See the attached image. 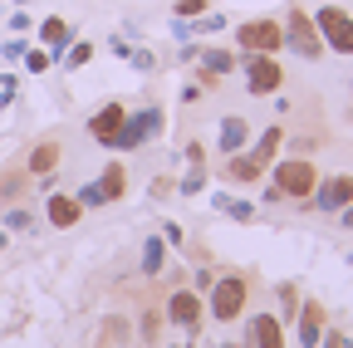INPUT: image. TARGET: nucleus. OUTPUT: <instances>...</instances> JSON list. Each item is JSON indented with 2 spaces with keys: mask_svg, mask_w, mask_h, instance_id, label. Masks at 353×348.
<instances>
[{
  "mask_svg": "<svg viewBox=\"0 0 353 348\" xmlns=\"http://www.w3.org/2000/svg\"><path fill=\"white\" fill-rule=\"evenodd\" d=\"M176 348H187V343H176Z\"/></svg>",
  "mask_w": 353,
  "mask_h": 348,
  "instance_id": "34",
  "label": "nucleus"
},
{
  "mask_svg": "<svg viewBox=\"0 0 353 348\" xmlns=\"http://www.w3.org/2000/svg\"><path fill=\"white\" fill-rule=\"evenodd\" d=\"M143 270H148V275H162V236H148V245H143Z\"/></svg>",
  "mask_w": 353,
  "mask_h": 348,
  "instance_id": "22",
  "label": "nucleus"
},
{
  "mask_svg": "<svg viewBox=\"0 0 353 348\" xmlns=\"http://www.w3.org/2000/svg\"><path fill=\"white\" fill-rule=\"evenodd\" d=\"M294 319H299V343H304V348H319V338H324V304L309 299Z\"/></svg>",
  "mask_w": 353,
  "mask_h": 348,
  "instance_id": "12",
  "label": "nucleus"
},
{
  "mask_svg": "<svg viewBox=\"0 0 353 348\" xmlns=\"http://www.w3.org/2000/svg\"><path fill=\"white\" fill-rule=\"evenodd\" d=\"M39 39H44V45H50V54L59 59V54L69 50V39H74V30H69V25H64L59 15H50V20L39 25Z\"/></svg>",
  "mask_w": 353,
  "mask_h": 348,
  "instance_id": "17",
  "label": "nucleus"
},
{
  "mask_svg": "<svg viewBox=\"0 0 353 348\" xmlns=\"http://www.w3.org/2000/svg\"><path fill=\"white\" fill-rule=\"evenodd\" d=\"M196 59H201V83H216L221 74L236 69V54H231V50H201Z\"/></svg>",
  "mask_w": 353,
  "mask_h": 348,
  "instance_id": "16",
  "label": "nucleus"
},
{
  "mask_svg": "<svg viewBox=\"0 0 353 348\" xmlns=\"http://www.w3.org/2000/svg\"><path fill=\"white\" fill-rule=\"evenodd\" d=\"M339 216H343V226H348V231H353V201H348V206H343V211H339Z\"/></svg>",
  "mask_w": 353,
  "mask_h": 348,
  "instance_id": "31",
  "label": "nucleus"
},
{
  "mask_svg": "<svg viewBox=\"0 0 353 348\" xmlns=\"http://www.w3.org/2000/svg\"><path fill=\"white\" fill-rule=\"evenodd\" d=\"M285 69L275 64V54H245V94L265 99V94H280Z\"/></svg>",
  "mask_w": 353,
  "mask_h": 348,
  "instance_id": "8",
  "label": "nucleus"
},
{
  "mask_svg": "<svg viewBox=\"0 0 353 348\" xmlns=\"http://www.w3.org/2000/svg\"><path fill=\"white\" fill-rule=\"evenodd\" d=\"M6 59H25V39H6Z\"/></svg>",
  "mask_w": 353,
  "mask_h": 348,
  "instance_id": "28",
  "label": "nucleus"
},
{
  "mask_svg": "<svg viewBox=\"0 0 353 348\" xmlns=\"http://www.w3.org/2000/svg\"><path fill=\"white\" fill-rule=\"evenodd\" d=\"M123 192H128V172H123V162H108L103 177H99V182H83L74 196H79V206H108V201H118Z\"/></svg>",
  "mask_w": 353,
  "mask_h": 348,
  "instance_id": "6",
  "label": "nucleus"
},
{
  "mask_svg": "<svg viewBox=\"0 0 353 348\" xmlns=\"http://www.w3.org/2000/svg\"><path fill=\"white\" fill-rule=\"evenodd\" d=\"M123 118H128V108H123V103H103L94 118H88V138H94V143H103V147H113L118 127H123Z\"/></svg>",
  "mask_w": 353,
  "mask_h": 348,
  "instance_id": "11",
  "label": "nucleus"
},
{
  "mask_svg": "<svg viewBox=\"0 0 353 348\" xmlns=\"http://www.w3.org/2000/svg\"><path fill=\"white\" fill-rule=\"evenodd\" d=\"M250 348H285V329L275 314H255L250 319Z\"/></svg>",
  "mask_w": 353,
  "mask_h": 348,
  "instance_id": "13",
  "label": "nucleus"
},
{
  "mask_svg": "<svg viewBox=\"0 0 353 348\" xmlns=\"http://www.w3.org/2000/svg\"><path fill=\"white\" fill-rule=\"evenodd\" d=\"M226 172H231L236 182H260V172H265V167H260V162H255V157L245 152V157H236V162H231Z\"/></svg>",
  "mask_w": 353,
  "mask_h": 348,
  "instance_id": "20",
  "label": "nucleus"
},
{
  "mask_svg": "<svg viewBox=\"0 0 353 348\" xmlns=\"http://www.w3.org/2000/svg\"><path fill=\"white\" fill-rule=\"evenodd\" d=\"M20 6H30V0H20Z\"/></svg>",
  "mask_w": 353,
  "mask_h": 348,
  "instance_id": "33",
  "label": "nucleus"
},
{
  "mask_svg": "<svg viewBox=\"0 0 353 348\" xmlns=\"http://www.w3.org/2000/svg\"><path fill=\"white\" fill-rule=\"evenodd\" d=\"M201 182H206V172H201V162H192V172H187V182H182V192L192 196V192H201Z\"/></svg>",
  "mask_w": 353,
  "mask_h": 348,
  "instance_id": "27",
  "label": "nucleus"
},
{
  "mask_svg": "<svg viewBox=\"0 0 353 348\" xmlns=\"http://www.w3.org/2000/svg\"><path fill=\"white\" fill-rule=\"evenodd\" d=\"M216 206H221V211H231L236 221H250V216H255V206H250V201H231V196H216Z\"/></svg>",
  "mask_w": 353,
  "mask_h": 348,
  "instance_id": "23",
  "label": "nucleus"
},
{
  "mask_svg": "<svg viewBox=\"0 0 353 348\" xmlns=\"http://www.w3.org/2000/svg\"><path fill=\"white\" fill-rule=\"evenodd\" d=\"M285 50H294L299 59H319L324 54V39H319L314 15H304L299 6H290V15H285Z\"/></svg>",
  "mask_w": 353,
  "mask_h": 348,
  "instance_id": "2",
  "label": "nucleus"
},
{
  "mask_svg": "<svg viewBox=\"0 0 353 348\" xmlns=\"http://www.w3.org/2000/svg\"><path fill=\"white\" fill-rule=\"evenodd\" d=\"M50 64H54V54H50V50H25V69H30V74H44Z\"/></svg>",
  "mask_w": 353,
  "mask_h": 348,
  "instance_id": "25",
  "label": "nucleus"
},
{
  "mask_svg": "<svg viewBox=\"0 0 353 348\" xmlns=\"http://www.w3.org/2000/svg\"><path fill=\"white\" fill-rule=\"evenodd\" d=\"M30 226H34L30 211H10V216H6V231H30Z\"/></svg>",
  "mask_w": 353,
  "mask_h": 348,
  "instance_id": "26",
  "label": "nucleus"
},
{
  "mask_svg": "<svg viewBox=\"0 0 353 348\" xmlns=\"http://www.w3.org/2000/svg\"><path fill=\"white\" fill-rule=\"evenodd\" d=\"M319 348H348V338H343V334H324Z\"/></svg>",
  "mask_w": 353,
  "mask_h": 348,
  "instance_id": "29",
  "label": "nucleus"
},
{
  "mask_svg": "<svg viewBox=\"0 0 353 348\" xmlns=\"http://www.w3.org/2000/svg\"><path fill=\"white\" fill-rule=\"evenodd\" d=\"M314 182H319V172L309 157H275V187L285 196H314Z\"/></svg>",
  "mask_w": 353,
  "mask_h": 348,
  "instance_id": "3",
  "label": "nucleus"
},
{
  "mask_svg": "<svg viewBox=\"0 0 353 348\" xmlns=\"http://www.w3.org/2000/svg\"><path fill=\"white\" fill-rule=\"evenodd\" d=\"M59 157H64V147L50 138V143H34V152H30V162H25V167L34 172V177H44V172H54V167H59Z\"/></svg>",
  "mask_w": 353,
  "mask_h": 348,
  "instance_id": "18",
  "label": "nucleus"
},
{
  "mask_svg": "<svg viewBox=\"0 0 353 348\" xmlns=\"http://www.w3.org/2000/svg\"><path fill=\"white\" fill-rule=\"evenodd\" d=\"M353 201V177L343 172V177H324V182H314V206L319 211H343Z\"/></svg>",
  "mask_w": 353,
  "mask_h": 348,
  "instance_id": "10",
  "label": "nucleus"
},
{
  "mask_svg": "<svg viewBox=\"0 0 353 348\" xmlns=\"http://www.w3.org/2000/svg\"><path fill=\"white\" fill-rule=\"evenodd\" d=\"M314 25H319L324 50H334V54H353V15H348V10L324 6V10L314 15Z\"/></svg>",
  "mask_w": 353,
  "mask_h": 348,
  "instance_id": "5",
  "label": "nucleus"
},
{
  "mask_svg": "<svg viewBox=\"0 0 353 348\" xmlns=\"http://www.w3.org/2000/svg\"><path fill=\"white\" fill-rule=\"evenodd\" d=\"M44 216H50V226H59V231H69L74 221H79V216H83V206H79V196H50V201H44Z\"/></svg>",
  "mask_w": 353,
  "mask_h": 348,
  "instance_id": "14",
  "label": "nucleus"
},
{
  "mask_svg": "<svg viewBox=\"0 0 353 348\" xmlns=\"http://www.w3.org/2000/svg\"><path fill=\"white\" fill-rule=\"evenodd\" d=\"M280 143H285V133H280V127H265V133H260V143L250 147V157H255L260 167H275V157H280Z\"/></svg>",
  "mask_w": 353,
  "mask_h": 348,
  "instance_id": "19",
  "label": "nucleus"
},
{
  "mask_svg": "<svg viewBox=\"0 0 353 348\" xmlns=\"http://www.w3.org/2000/svg\"><path fill=\"white\" fill-rule=\"evenodd\" d=\"M236 39H241L245 54H280L285 50V25L280 20H245L236 30Z\"/></svg>",
  "mask_w": 353,
  "mask_h": 348,
  "instance_id": "4",
  "label": "nucleus"
},
{
  "mask_svg": "<svg viewBox=\"0 0 353 348\" xmlns=\"http://www.w3.org/2000/svg\"><path fill=\"white\" fill-rule=\"evenodd\" d=\"M201 314H206V304H201V294H196V289H176V294L167 299V319H172L176 329H196V324H201Z\"/></svg>",
  "mask_w": 353,
  "mask_h": 348,
  "instance_id": "9",
  "label": "nucleus"
},
{
  "mask_svg": "<svg viewBox=\"0 0 353 348\" xmlns=\"http://www.w3.org/2000/svg\"><path fill=\"white\" fill-rule=\"evenodd\" d=\"M280 304H285V319H290V309H294V289L290 285H280Z\"/></svg>",
  "mask_w": 353,
  "mask_h": 348,
  "instance_id": "30",
  "label": "nucleus"
},
{
  "mask_svg": "<svg viewBox=\"0 0 353 348\" xmlns=\"http://www.w3.org/2000/svg\"><path fill=\"white\" fill-rule=\"evenodd\" d=\"M59 59H64V69H83L88 59H94V45H88V39H79V45H69Z\"/></svg>",
  "mask_w": 353,
  "mask_h": 348,
  "instance_id": "21",
  "label": "nucleus"
},
{
  "mask_svg": "<svg viewBox=\"0 0 353 348\" xmlns=\"http://www.w3.org/2000/svg\"><path fill=\"white\" fill-rule=\"evenodd\" d=\"M6 240H10V236H6V231H0V250H6Z\"/></svg>",
  "mask_w": 353,
  "mask_h": 348,
  "instance_id": "32",
  "label": "nucleus"
},
{
  "mask_svg": "<svg viewBox=\"0 0 353 348\" xmlns=\"http://www.w3.org/2000/svg\"><path fill=\"white\" fill-rule=\"evenodd\" d=\"M245 143H250V123H245V118H236V113H226V118H221V152L236 157Z\"/></svg>",
  "mask_w": 353,
  "mask_h": 348,
  "instance_id": "15",
  "label": "nucleus"
},
{
  "mask_svg": "<svg viewBox=\"0 0 353 348\" xmlns=\"http://www.w3.org/2000/svg\"><path fill=\"white\" fill-rule=\"evenodd\" d=\"M245 299H250L245 275H221V280L211 285V319H221V324H236V319L245 314Z\"/></svg>",
  "mask_w": 353,
  "mask_h": 348,
  "instance_id": "1",
  "label": "nucleus"
},
{
  "mask_svg": "<svg viewBox=\"0 0 353 348\" xmlns=\"http://www.w3.org/2000/svg\"><path fill=\"white\" fill-rule=\"evenodd\" d=\"M206 6H211V0H176V20H196V15H206Z\"/></svg>",
  "mask_w": 353,
  "mask_h": 348,
  "instance_id": "24",
  "label": "nucleus"
},
{
  "mask_svg": "<svg viewBox=\"0 0 353 348\" xmlns=\"http://www.w3.org/2000/svg\"><path fill=\"white\" fill-rule=\"evenodd\" d=\"M162 133V108H143V113H128L123 118V127H118V138H113V147L118 152H132V147H143L148 138H157Z\"/></svg>",
  "mask_w": 353,
  "mask_h": 348,
  "instance_id": "7",
  "label": "nucleus"
}]
</instances>
